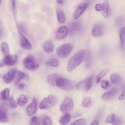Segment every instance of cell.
Masks as SVG:
<instances>
[{"mask_svg": "<svg viewBox=\"0 0 125 125\" xmlns=\"http://www.w3.org/2000/svg\"><path fill=\"white\" fill-rule=\"evenodd\" d=\"M27 101V98L26 96L24 94H22L18 98L17 102L19 105L22 106L26 104Z\"/></svg>", "mask_w": 125, "mask_h": 125, "instance_id": "obj_25", "label": "cell"}, {"mask_svg": "<svg viewBox=\"0 0 125 125\" xmlns=\"http://www.w3.org/2000/svg\"><path fill=\"white\" fill-rule=\"evenodd\" d=\"M64 115L60 119L59 122L62 125H67L70 121L71 118V115L69 113L64 114Z\"/></svg>", "mask_w": 125, "mask_h": 125, "instance_id": "obj_23", "label": "cell"}, {"mask_svg": "<svg viewBox=\"0 0 125 125\" xmlns=\"http://www.w3.org/2000/svg\"><path fill=\"white\" fill-rule=\"evenodd\" d=\"M57 2L60 4H62L63 3L64 1L63 0H57Z\"/></svg>", "mask_w": 125, "mask_h": 125, "instance_id": "obj_43", "label": "cell"}, {"mask_svg": "<svg viewBox=\"0 0 125 125\" xmlns=\"http://www.w3.org/2000/svg\"><path fill=\"white\" fill-rule=\"evenodd\" d=\"M1 49L5 56L9 55V48L8 44L6 42H3L2 43L1 45Z\"/></svg>", "mask_w": 125, "mask_h": 125, "instance_id": "obj_24", "label": "cell"}, {"mask_svg": "<svg viewBox=\"0 0 125 125\" xmlns=\"http://www.w3.org/2000/svg\"><path fill=\"white\" fill-rule=\"evenodd\" d=\"M125 27H123L121 28L119 30L120 44L122 48L124 47L125 44Z\"/></svg>", "mask_w": 125, "mask_h": 125, "instance_id": "obj_20", "label": "cell"}, {"mask_svg": "<svg viewBox=\"0 0 125 125\" xmlns=\"http://www.w3.org/2000/svg\"><path fill=\"white\" fill-rule=\"evenodd\" d=\"M92 104V101L91 98L87 97L85 98L82 103V105L85 107H89Z\"/></svg>", "mask_w": 125, "mask_h": 125, "instance_id": "obj_26", "label": "cell"}, {"mask_svg": "<svg viewBox=\"0 0 125 125\" xmlns=\"http://www.w3.org/2000/svg\"><path fill=\"white\" fill-rule=\"evenodd\" d=\"M110 80L111 82L115 85L119 84L122 81L121 77L119 75L115 73L112 74L111 75Z\"/></svg>", "mask_w": 125, "mask_h": 125, "instance_id": "obj_19", "label": "cell"}, {"mask_svg": "<svg viewBox=\"0 0 125 125\" xmlns=\"http://www.w3.org/2000/svg\"><path fill=\"white\" fill-rule=\"evenodd\" d=\"M73 84L70 80L64 78L63 77L59 78L57 81L56 86L62 89L69 90L73 87Z\"/></svg>", "mask_w": 125, "mask_h": 125, "instance_id": "obj_5", "label": "cell"}, {"mask_svg": "<svg viewBox=\"0 0 125 125\" xmlns=\"http://www.w3.org/2000/svg\"><path fill=\"white\" fill-rule=\"evenodd\" d=\"M16 70L14 68L10 69L8 72L3 76V79L6 83H9L14 79Z\"/></svg>", "mask_w": 125, "mask_h": 125, "instance_id": "obj_13", "label": "cell"}, {"mask_svg": "<svg viewBox=\"0 0 125 125\" xmlns=\"http://www.w3.org/2000/svg\"><path fill=\"white\" fill-rule=\"evenodd\" d=\"M108 70V68H106L103 70L99 73L96 77L97 83H98L100 82L101 79L107 73Z\"/></svg>", "mask_w": 125, "mask_h": 125, "instance_id": "obj_29", "label": "cell"}, {"mask_svg": "<svg viewBox=\"0 0 125 125\" xmlns=\"http://www.w3.org/2000/svg\"><path fill=\"white\" fill-rule=\"evenodd\" d=\"M88 4L86 3L79 5L74 11L73 17L75 19H77L82 15L87 8Z\"/></svg>", "mask_w": 125, "mask_h": 125, "instance_id": "obj_9", "label": "cell"}, {"mask_svg": "<svg viewBox=\"0 0 125 125\" xmlns=\"http://www.w3.org/2000/svg\"><path fill=\"white\" fill-rule=\"evenodd\" d=\"M115 115L114 114H111L109 115L106 120L107 123H112L115 120Z\"/></svg>", "mask_w": 125, "mask_h": 125, "instance_id": "obj_35", "label": "cell"}, {"mask_svg": "<svg viewBox=\"0 0 125 125\" xmlns=\"http://www.w3.org/2000/svg\"><path fill=\"white\" fill-rule=\"evenodd\" d=\"M57 15L58 20L59 22L64 23L65 21L66 18L65 14L61 10H58L57 11Z\"/></svg>", "mask_w": 125, "mask_h": 125, "instance_id": "obj_22", "label": "cell"}, {"mask_svg": "<svg viewBox=\"0 0 125 125\" xmlns=\"http://www.w3.org/2000/svg\"><path fill=\"white\" fill-rule=\"evenodd\" d=\"M62 77L61 75L58 74L53 73L47 76V80L49 84L52 86H56L58 80Z\"/></svg>", "mask_w": 125, "mask_h": 125, "instance_id": "obj_14", "label": "cell"}, {"mask_svg": "<svg viewBox=\"0 0 125 125\" xmlns=\"http://www.w3.org/2000/svg\"><path fill=\"white\" fill-rule=\"evenodd\" d=\"M116 89H113L109 91L104 93L102 96V99L105 100H108L115 97L117 93Z\"/></svg>", "mask_w": 125, "mask_h": 125, "instance_id": "obj_16", "label": "cell"}, {"mask_svg": "<svg viewBox=\"0 0 125 125\" xmlns=\"http://www.w3.org/2000/svg\"><path fill=\"white\" fill-rule=\"evenodd\" d=\"M73 108V100L71 98H66L62 104L60 110L63 114L69 113L72 111Z\"/></svg>", "mask_w": 125, "mask_h": 125, "instance_id": "obj_6", "label": "cell"}, {"mask_svg": "<svg viewBox=\"0 0 125 125\" xmlns=\"http://www.w3.org/2000/svg\"><path fill=\"white\" fill-rule=\"evenodd\" d=\"M73 45L70 43H65L60 45L56 50V53L59 57H66L70 53L73 48Z\"/></svg>", "mask_w": 125, "mask_h": 125, "instance_id": "obj_2", "label": "cell"}, {"mask_svg": "<svg viewBox=\"0 0 125 125\" xmlns=\"http://www.w3.org/2000/svg\"><path fill=\"white\" fill-rule=\"evenodd\" d=\"M121 119L115 115V120L112 123V125H121Z\"/></svg>", "mask_w": 125, "mask_h": 125, "instance_id": "obj_37", "label": "cell"}, {"mask_svg": "<svg viewBox=\"0 0 125 125\" xmlns=\"http://www.w3.org/2000/svg\"><path fill=\"white\" fill-rule=\"evenodd\" d=\"M25 84L23 83L20 84L18 86V88L20 89H22L24 87Z\"/></svg>", "mask_w": 125, "mask_h": 125, "instance_id": "obj_40", "label": "cell"}, {"mask_svg": "<svg viewBox=\"0 0 125 125\" xmlns=\"http://www.w3.org/2000/svg\"><path fill=\"white\" fill-rule=\"evenodd\" d=\"M37 109V104L36 100V98L34 97L32 102L27 107V113L29 116H31L35 113Z\"/></svg>", "mask_w": 125, "mask_h": 125, "instance_id": "obj_11", "label": "cell"}, {"mask_svg": "<svg viewBox=\"0 0 125 125\" xmlns=\"http://www.w3.org/2000/svg\"><path fill=\"white\" fill-rule=\"evenodd\" d=\"M10 121L9 119L4 112L0 110V123H7Z\"/></svg>", "mask_w": 125, "mask_h": 125, "instance_id": "obj_27", "label": "cell"}, {"mask_svg": "<svg viewBox=\"0 0 125 125\" xmlns=\"http://www.w3.org/2000/svg\"><path fill=\"white\" fill-rule=\"evenodd\" d=\"M90 125H99L98 122L97 120H94L91 123Z\"/></svg>", "mask_w": 125, "mask_h": 125, "instance_id": "obj_41", "label": "cell"}, {"mask_svg": "<svg viewBox=\"0 0 125 125\" xmlns=\"http://www.w3.org/2000/svg\"><path fill=\"white\" fill-rule=\"evenodd\" d=\"M10 94V90L9 89L6 88L2 91L1 93V95L2 98L5 100H7L9 98Z\"/></svg>", "mask_w": 125, "mask_h": 125, "instance_id": "obj_28", "label": "cell"}, {"mask_svg": "<svg viewBox=\"0 0 125 125\" xmlns=\"http://www.w3.org/2000/svg\"><path fill=\"white\" fill-rule=\"evenodd\" d=\"M19 34L21 47L24 50H31L32 46L30 42L21 32H19Z\"/></svg>", "mask_w": 125, "mask_h": 125, "instance_id": "obj_10", "label": "cell"}, {"mask_svg": "<svg viewBox=\"0 0 125 125\" xmlns=\"http://www.w3.org/2000/svg\"><path fill=\"white\" fill-rule=\"evenodd\" d=\"M15 1L13 0L12 1V6L14 10L15 8Z\"/></svg>", "mask_w": 125, "mask_h": 125, "instance_id": "obj_42", "label": "cell"}, {"mask_svg": "<svg viewBox=\"0 0 125 125\" xmlns=\"http://www.w3.org/2000/svg\"><path fill=\"white\" fill-rule=\"evenodd\" d=\"M101 85L102 88L105 89L109 87L110 86V83L108 81L103 80L101 82Z\"/></svg>", "mask_w": 125, "mask_h": 125, "instance_id": "obj_34", "label": "cell"}, {"mask_svg": "<svg viewBox=\"0 0 125 125\" xmlns=\"http://www.w3.org/2000/svg\"><path fill=\"white\" fill-rule=\"evenodd\" d=\"M103 8V4H96L95 7V8L96 10L98 11H100L102 10Z\"/></svg>", "mask_w": 125, "mask_h": 125, "instance_id": "obj_38", "label": "cell"}, {"mask_svg": "<svg viewBox=\"0 0 125 125\" xmlns=\"http://www.w3.org/2000/svg\"><path fill=\"white\" fill-rule=\"evenodd\" d=\"M25 74L22 71L16 70L15 77L17 82L19 81L21 79L24 77Z\"/></svg>", "mask_w": 125, "mask_h": 125, "instance_id": "obj_30", "label": "cell"}, {"mask_svg": "<svg viewBox=\"0 0 125 125\" xmlns=\"http://www.w3.org/2000/svg\"><path fill=\"white\" fill-rule=\"evenodd\" d=\"M89 52L88 51L81 50L77 52L70 58L67 68L68 72L74 69L82 62L89 57Z\"/></svg>", "mask_w": 125, "mask_h": 125, "instance_id": "obj_1", "label": "cell"}, {"mask_svg": "<svg viewBox=\"0 0 125 125\" xmlns=\"http://www.w3.org/2000/svg\"><path fill=\"white\" fill-rule=\"evenodd\" d=\"M103 27L101 24H96L94 26L92 31L93 36L95 37H98L101 35L103 31Z\"/></svg>", "mask_w": 125, "mask_h": 125, "instance_id": "obj_18", "label": "cell"}, {"mask_svg": "<svg viewBox=\"0 0 125 125\" xmlns=\"http://www.w3.org/2000/svg\"><path fill=\"white\" fill-rule=\"evenodd\" d=\"M59 63V62L57 59L55 58H52L47 60L45 62V64L48 66L56 67L58 66Z\"/></svg>", "mask_w": 125, "mask_h": 125, "instance_id": "obj_21", "label": "cell"}, {"mask_svg": "<svg viewBox=\"0 0 125 125\" xmlns=\"http://www.w3.org/2000/svg\"><path fill=\"white\" fill-rule=\"evenodd\" d=\"M68 32V29L66 26H61L56 31L55 34V37L58 39H64L67 36Z\"/></svg>", "mask_w": 125, "mask_h": 125, "instance_id": "obj_12", "label": "cell"}, {"mask_svg": "<svg viewBox=\"0 0 125 125\" xmlns=\"http://www.w3.org/2000/svg\"><path fill=\"white\" fill-rule=\"evenodd\" d=\"M23 63L25 67L29 69L34 70L39 66V64L36 62L34 57L31 55H28L23 60Z\"/></svg>", "mask_w": 125, "mask_h": 125, "instance_id": "obj_8", "label": "cell"}, {"mask_svg": "<svg viewBox=\"0 0 125 125\" xmlns=\"http://www.w3.org/2000/svg\"><path fill=\"white\" fill-rule=\"evenodd\" d=\"M17 59V56L15 55L6 56L0 61V67L7 66H12L16 62Z\"/></svg>", "mask_w": 125, "mask_h": 125, "instance_id": "obj_7", "label": "cell"}, {"mask_svg": "<svg viewBox=\"0 0 125 125\" xmlns=\"http://www.w3.org/2000/svg\"><path fill=\"white\" fill-rule=\"evenodd\" d=\"M52 121L49 117L46 116L43 118L42 122V125H52Z\"/></svg>", "mask_w": 125, "mask_h": 125, "instance_id": "obj_32", "label": "cell"}, {"mask_svg": "<svg viewBox=\"0 0 125 125\" xmlns=\"http://www.w3.org/2000/svg\"><path fill=\"white\" fill-rule=\"evenodd\" d=\"M43 48L44 51L47 53H49L52 52L54 48L53 42L50 40L46 41L43 44Z\"/></svg>", "mask_w": 125, "mask_h": 125, "instance_id": "obj_17", "label": "cell"}, {"mask_svg": "<svg viewBox=\"0 0 125 125\" xmlns=\"http://www.w3.org/2000/svg\"><path fill=\"white\" fill-rule=\"evenodd\" d=\"M1 0H0V4H1Z\"/></svg>", "mask_w": 125, "mask_h": 125, "instance_id": "obj_44", "label": "cell"}, {"mask_svg": "<svg viewBox=\"0 0 125 125\" xmlns=\"http://www.w3.org/2000/svg\"><path fill=\"white\" fill-rule=\"evenodd\" d=\"M10 102L11 107L13 108H15L17 107V104L13 98L11 97L10 99Z\"/></svg>", "mask_w": 125, "mask_h": 125, "instance_id": "obj_36", "label": "cell"}, {"mask_svg": "<svg viewBox=\"0 0 125 125\" xmlns=\"http://www.w3.org/2000/svg\"><path fill=\"white\" fill-rule=\"evenodd\" d=\"M40 120L39 118L36 116H33L30 121L31 125H39Z\"/></svg>", "mask_w": 125, "mask_h": 125, "instance_id": "obj_31", "label": "cell"}, {"mask_svg": "<svg viewBox=\"0 0 125 125\" xmlns=\"http://www.w3.org/2000/svg\"><path fill=\"white\" fill-rule=\"evenodd\" d=\"M57 102L56 97L53 95H50L44 98L40 103L39 108L41 109L48 108L54 106Z\"/></svg>", "mask_w": 125, "mask_h": 125, "instance_id": "obj_3", "label": "cell"}, {"mask_svg": "<svg viewBox=\"0 0 125 125\" xmlns=\"http://www.w3.org/2000/svg\"><path fill=\"white\" fill-rule=\"evenodd\" d=\"M124 92L123 91H122L118 98L120 100H122V99L124 97Z\"/></svg>", "mask_w": 125, "mask_h": 125, "instance_id": "obj_39", "label": "cell"}, {"mask_svg": "<svg viewBox=\"0 0 125 125\" xmlns=\"http://www.w3.org/2000/svg\"><path fill=\"white\" fill-rule=\"evenodd\" d=\"M93 76L91 75L79 82L77 84V89L80 90H88L91 88Z\"/></svg>", "mask_w": 125, "mask_h": 125, "instance_id": "obj_4", "label": "cell"}, {"mask_svg": "<svg viewBox=\"0 0 125 125\" xmlns=\"http://www.w3.org/2000/svg\"><path fill=\"white\" fill-rule=\"evenodd\" d=\"M86 120L83 119H81L76 120L71 125H85Z\"/></svg>", "mask_w": 125, "mask_h": 125, "instance_id": "obj_33", "label": "cell"}, {"mask_svg": "<svg viewBox=\"0 0 125 125\" xmlns=\"http://www.w3.org/2000/svg\"><path fill=\"white\" fill-rule=\"evenodd\" d=\"M103 8L102 10V14L106 19L109 18L111 15V10L108 1L105 0L103 3Z\"/></svg>", "mask_w": 125, "mask_h": 125, "instance_id": "obj_15", "label": "cell"}]
</instances>
